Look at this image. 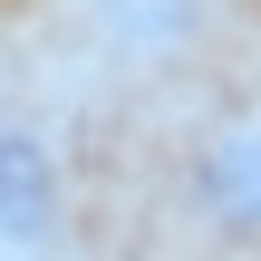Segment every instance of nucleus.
Returning <instances> with one entry per match:
<instances>
[{
  "mask_svg": "<svg viewBox=\"0 0 261 261\" xmlns=\"http://www.w3.org/2000/svg\"><path fill=\"white\" fill-rule=\"evenodd\" d=\"M194 213L213 223V232H261V116L242 126H223L203 155H194Z\"/></svg>",
  "mask_w": 261,
  "mask_h": 261,
  "instance_id": "2",
  "label": "nucleus"
},
{
  "mask_svg": "<svg viewBox=\"0 0 261 261\" xmlns=\"http://www.w3.org/2000/svg\"><path fill=\"white\" fill-rule=\"evenodd\" d=\"M68 232V165L48 126H0V252H48Z\"/></svg>",
  "mask_w": 261,
  "mask_h": 261,
  "instance_id": "1",
  "label": "nucleus"
}]
</instances>
